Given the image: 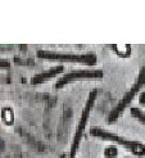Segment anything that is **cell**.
Listing matches in <instances>:
<instances>
[{
	"label": "cell",
	"instance_id": "1",
	"mask_svg": "<svg viewBox=\"0 0 145 158\" xmlns=\"http://www.w3.org/2000/svg\"><path fill=\"white\" fill-rule=\"evenodd\" d=\"M90 135L96 138V139H100L104 141H110V143H114L118 144L121 147H123L126 151L131 152L132 154L138 156V157H144L145 156V145L140 141H135V140H128L126 138H122L117 135V134L113 132H109L107 130H104L102 127H93L90 130Z\"/></svg>",
	"mask_w": 145,
	"mask_h": 158
},
{
	"label": "cell",
	"instance_id": "2",
	"mask_svg": "<svg viewBox=\"0 0 145 158\" xmlns=\"http://www.w3.org/2000/svg\"><path fill=\"white\" fill-rule=\"evenodd\" d=\"M96 97H98V90L96 89L91 90L90 94H89V97H87V100H86L85 107L82 109L81 117H80V120H78V125H77L73 140H72V145H71V149H69V158H75L77 152H78V149H80V144H81V140H82V136H84L89 117H90V113H91V110L94 108Z\"/></svg>",
	"mask_w": 145,
	"mask_h": 158
},
{
	"label": "cell",
	"instance_id": "3",
	"mask_svg": "<svg viewBox=\"0 0 145 158\" xmlns=\"http://www.w3.org/2000/svg\"><path fill=\"white\" fill-rule=\"evenodd\" d=\"M144 86H145V66L141 67L140 72H139V76H138V78H136L135 84L132 85V88L125 94V97L118 102V104L110 110V113L107 117L108 123H113V122H116L118 120L119 116L122 114L126 110V108L131 104V102L136 97V94H138Z\"/></svg>",
	"mask_w": 145,
	"mask_h": 158
},
{
	"label": "cell",
	"instance_id": "4",
	"mask_svg": "<svg viewBox=\"0 0 145 158\" xmlns=\"http://www.w3.org/2000/svg\"><path fill=\"white\" fill-rule=\"evenodd\" d=\"M37 57L54 62L80 63V64H85V66H95L96 62H98V58H96L95 54H64L52 50H39Z\"/></svg>",
	"mask_w": 145,
	"mask_h": 158
},
{
	"label": "cell",
	"instance_id": "5",
	"mask_svg": "<svg viewBox=\"0 0 145 158\" xmlns=\"http://www.w3.org/2000/svg\"><path fill=\"white\" fill-rule=\"evenodd\" d=\"M103 71L102 69H75L71 72L63 75L59 80L55 82V89H62L66 85L77 81V80H90V78H102Z\"/></svg>",
	"mask_w": 145,
	"mask_h": 158
},
{
	"label": "cell",
	"instance_id": "6",
	"mask_svg": "<svg viewBox=\"0 0 145 158\" xmlns=\"http://www.w3.org/2000/svg\"><path fill=\"white\" fill-rule=\"evenodd\" d=\"M63 72V66H55L50 69L48 71H43V72H40L37 75H35L34 77L31 78V84L32 85H39V84H44L48 80H50V78L58 76L59 73Z\"/></svg>",
	"mask_w": 145,
	"mask_h": 158
},
{
	"label": "cell",
	"instance_id": "7",
	"mask_svg": "<svg viewBox=\"0 0 145 158\" xmlns=\"http://www.w3.org/2000/svg\"><path fill=\"white\" fill-rule=\"evenodd\" d=\"M131 114H132L141 125L145 126V112H143V110H141L140 108H138V107H134V108H131Z\"/></svg>",
	"mask_w": 145,
	"mask_h": 158
},
{
	"label": "cell",
	"instance_id": "8",
	"mask_svg": "<svg viewBox=\"0 0 145 158\" xmlns=\"http://www.w3.org/2000/svg\"><path fill=\"white\" fill-rule=\"evenodd\" d=\"M10 67V62L6 59H0V68H9Z\"/></svg>",
	"mask_w": 145,
	"mask_h": 158
},
{
	"label": "cell",
	"instance_id": "9",
	"mask_svg": "<svg viewBox=\"0 0 145 158\" xmlns=\"http://www.w3.org/2000/svg\"><path fill=\"white\" fill-rule=\"evenodd\" d=\"M139 102L141 104H144L145 106V91L144 93H141V95H140V98H139Z\"/></svg>",
	"mask_w": 145,
	"mask_h": 158
},
{
	"label": "cell",
	"instance_id": "10",
	"mask_svg": "<svg viewBox=\"0 0 145 158\" xmlns=\"http://www.w3.org/2000/svg\"><path fill=\"white\" fill-rule=\"evenodd\" d=\"M125 158H131V157H125Z\"/></svg>",
	"mask_w": 145,
	"mask_h": 158
}]
</instances>
